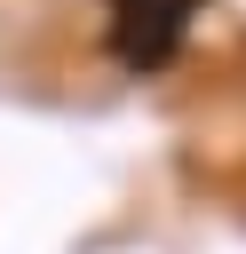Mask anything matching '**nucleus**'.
I'll use <instances>...</instances> for the list:
<instances>
[{"instance_id":"nucleus-1","label":"nucleus","mask_w":246,"mask_h":254,"mask_svg":"<svg viewBox=\"0 0 246 254\" xmlns=\"http://www.w3.org/2000/svg\"><path fill=\"white\" fill-rule=\"evenodd\" d=\"M190 16L198 0H111V56L127 71H159L190 40Z\"/></svg>"}]
</instances>
